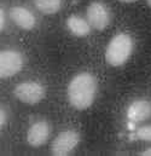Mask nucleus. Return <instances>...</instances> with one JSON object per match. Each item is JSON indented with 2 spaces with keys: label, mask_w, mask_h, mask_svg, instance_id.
I'll return each mask as SVG.
<instances>
[{
  "label": "nucleus",
  "mask_w": 151,
  "mask_h": 156,
  "mask_svg": "<svg viewBox=\"0 0 151 156\" xmlns=\"http://www.w3.org/2000/svg\"><path fill=\"white\" fill-rule=\"evenodd\" d=\"M50 136V126L46 121H37L34 122L28 132H27V142L32 147H41L44 145Z\"/></svg>",
  "instance_id": "0eeeda50"
},
{
  "label": "nucleus",
  "mask_w": 151,
  "mask_h": 156,
  "mask_svg": "<svg viewBox=\"0 0 151 156\" xmlns=\"http://www.w3.org/2000/svg\"><path fill=\"white\" fill-rule=\"evenodd\" d=\"M15 97L26 104H38L45 97V88L37 81H26L18 83L13 90Z\"/></svg>",
  "instance_id": "7ed1b4c3"
},
{
  "label": "nucleus",
  "mask_w": 151,
  "mask_h": 156,
  "mask_svg": "<svg viewBox=\"0 0 151 156\" xmlns=\"http://www.w3.org/2000/svg\"><path fill=\"white\" fill-rule=\"evenodd\" d=\"M34 5L44 15H54L62 9V0H34Z\"/></svg>",
  "instance_id": "9b49d317"
},
{
  "label": "nucleus",
  "mask_w": 151,
  "mask_h": 156,
  "mask_svg": "<svg viewBox=\"0 0 151 156\" xmlns=\"http://www.w3.org/2000/svg\"><path fill=\"white\" fill-rule=\"evenodd\" d=\"M127 116L133 122H142L148 120L151 117V103L144 99L133 102L127 110Z\"/></svg>",
  "instance_id": "1a4fd4ad"
},
{
  "label": "nucleus",
  "mask_w": 151,
  "mask_h": 156,
  "mask_svg": "<svg viewBox=\"0 0 151 156\" xmlns=\"http://www.w3.org/2000/svg\"><path fill=\"white\" fill-rule=\"evenodd\" d=\"M5 125V110L1 108V126Z\"/></svg>",
  "instance_id": "2eb2a0df"
},
{
  "label": "nucleus",
  "mask_w": 151,
  "mask_h": 156,
  "mask_svg": "<svg viewBox=\"0 0 151 156\" xmlns=\"http://www.w3.org/2000/svg\"><path fill=\"white\" fill-rule=\"evenodd\" d=\"M133 41L126 33H120L115 35L105 50V61L111 67L123 66L132 55Z\"/></svg>",
  "instance_id": "f03ea898"
},
{
  "label": "nucleus",
  "mask_w": 151,
  "mask_h": 156,
  "mask_svg": "<svg viewBox=\"0 0 151 156\" xmlns=\"http://www.w3.org/2000/svg\"><path fill=\"white\" fill-rule=\"evenodd\" d=\"M120 2H125V4H132V2H135L137 0H117Z\"/></svg>",
  "instance_id": "dca6fc26"
},
{
  "label": "nucleus",
  "mask_w": 151,
  "mask_h": 156,
  "mask_svg": "<svg viewBox=\"0 0 151 156\" xmlns=\"http://www.w3.org/2000/svg\"><path fill=\"white\" fill-rule=\"evenodd\" d=\"M140 155L142 156H151V148L146 149V150H144V151H142Z\"/></svg>",
  "instance_id": "4468645a"
},
{
  "label": "nucleus",
  "mask_w": 151,
  "mask_h": 156,
  "mask_svg": "<svg viewBox=\"0 0 151 156\" xmlns=\"http://www.w3.org/2000/svg\"><path fill=\"white\" fill-rule=\"evenodd\" d=\"M146 2H148V5L151 7V0H146Z\"/></svg>",
  "instance_id": "f3484780"
},
{
  "label": "nucleus",
  "mask_w": 151,
  "mask_h": 156,
  "mask_svg": "<svg viewBox=\"0 0 151 156\" xmlns=\"http://www.w3.org/2000/svg\"><path fill=\"white\" fill-rule=\"evenodd\" d=\"M68 101L76 110L88 109L96 98L97 81L90 73H80L72 79L68 86Z\"/></svg>",
  "instance_id": "f257e3e1"
},
{
  "label": "nucleus",
  "mask_w": 151,
  "mask_h": 156,
  "mask_svg": "<svg viewBox=\"0 0 151 156\" xmlns=\"http://www.w3.org/2000/svg\"><path fill=\"white\" fill-rule=\"evenodd\" d=\"M80 143V134L74 129H67L61 132L51 145V153L54 156L69 155Z\"/></svg>",
  "instance_id": "20e7f679"
},
{
  "label": "nucleus",
  "mask_w": 151,
  "mask_h": 156,
  "mask_svg": "<svg viewBox=\"0 0 151 156\" xmlns=\"http://www.w3.org/2000/svg\"><path fill=\"white\" fill-rule=\"evenodd\" d=\"M137 137L140 140L151 142V125L150 126H143L137 131Z\"/></svg>",
  "instance_id": "f8f14e48"
},
{
  "label": "nucleus",
  "mask_w": 151,
  "mask_h": 156,
  "mask_svg": "<svg viewBox=\"0 0 151 156\" xmlns=\"http://www.w3.org/2000/svg\"><path fill=\"white\" fill-rule=\"evenodd\" d=\"M10 18L24 30H32L37 23L34 15L23 6H13L10 10Z\"/></svg>",
  "instance_id": "6e6552de"
},
{
  "label": "nucleus",
  "mask_w": 151,
  "mask_h": 156,
  "mask_svg": "<svg viewBox=\"0 0 151 156\" xmlns=\"http://www.w3.org/2000/svg\"><path fill=\"white\" fill-rule=\"evenodd\" d=\"M23 67V56L16 50H4L0 52V76L11 78L21 72Z\"/></svg>",
  "instance_id": "39448f33"
},
{
  "label": "nucleus",
  "mask_w": 151,
  "mask_h": 156,
  "mask_svg": "<svg viewBox=\"0 0 151 156\" xmlns=\"http://www.w3.org/2000/svg\"><path fill=\"white\" fill-rule=\"evenodd\" d=\"M67 28L69 29V32L73 35L79 37V38L87 37L91 32V24L88 23V21H86L76 15H72L70 17H68Z\"/></svg>",
  "instance_id": "9d476101"
},
{
  "label": "nucleus",
  "mask_w": 151,
  "mask_h": 156,
  "mask_svg": "<svg viewBox=\"0 0 151 156\" xmlns=\"http://www.w3.org/2000/svg\"><path fill=\"white\" fill-rule=\"evenodd\" d=\"M87 21L92 28L104 30L110 23V13L107 6L99 1H93L87 6Z\"/></svg>",
  "instance_id": "423d86ee"
},
{
  "label": "nucleus",
  "mask_w": 151,
  "mask_h": 156,
  "mask_svg": "<svg viewBox=\"0 0 151 156\" xmlns=\"http://www.w3.org/2000/svg\"><path fill=\"white\" fill-rule=\"evenodd\" d=\"M1 23H0V27H1V29H4V26H5V13H4V10L1 9Z\"/></svg>",
  "instance_id": "ddd939ff"
}]
</instances>
